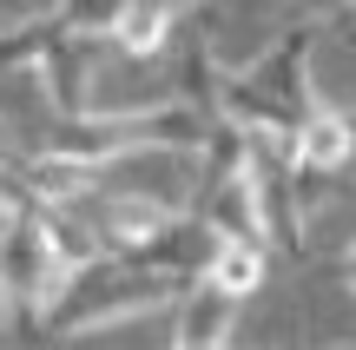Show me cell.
Masks as SVG:
<instances>
[{"label": "cell", "instance_id": "cell-1", "mask_svg": "<svg viewBox=\"0 0 356 350\" xmlns=\"http://www.w3.org/2000/svg\"><path fill=\"white\" fill-rule=\"evenodd\" d=\"M310 47H317V20H291L277 33V47H264L257 60L218 73L211 113L231 119V126H244V132H264V139H297L304 113L317 106V86H310Z\"/></svg>", "mask_w": 356, "mask_h": 350}, {"label": "cell", "instance_id": "cell-2", "mask_svg": "<svg viewBox=\"0 0 356 350\" xmlns=\"http://www.w3.org/2000/svg\"><path fill=\"white\" fill-rule=\"evenodd\" d=\"M198 278H178V271H159V264H139V258H92L79 264L73 278L60 285V298L40 311V331L33 337H92V331H113V324H132V317H152V311H172Z\"/></svg>", "mask_w": 356, "mask_h": 350}, {"label": "cell", "instance_id": "cell-3", "mask_svg": "<svg viewBox=\"0 0 356 350\" xmlns=\"http://www.w3.org/2000/svg\"><path fill=\"white\" fill-rule=\"evenodd\" d=\"M66 278H73V271H66L60 251H53L40 205H20L7 225H0V317H7L20 337H33L40 311L60 298Z\"/></svg>", "mask_w": 356, "mask_h": 350}, {"label": "cell", "instance_id": "cell-4", "mask_svg": "<svg viewBox=\"0 0 356 350\" xmlns=\"http://www.w3.org/2000/svg\"><path fill=\"white\" fill-rule=\"evenodd\" d=\"M99 53L106 40L86 33H60L40 53V86H47V113H92V86H99Z\"/></svg>", "mask_w": 356, "mask_h": 350}, {"label": "cell", "instance_id": "cell-5", "mask_svg": "<svg viewBox=\"0 0 356 350\" xmlns=\"http://www.w3.org/2000/svg\"><path fill=\"white\" fill-rule=\"evenodd\" d=\"M191 212H198L218 238H251V245H264V218H257V172H251V166L231 172V179H218V185H204ZM264 251H270V245H264Z\"/></svg>", "mask_w": 356, "mask_h": 350}, {"label": "cell", "instance_id": "cell-6", "mask_svg": "<svg viewBox=\"0 0 356 350\" xmlns=\"http://www.w3.org/2000/svg\"><path fill=\"white\" fill-rule=\"evenodd\" d=\"M356 159V113H343V106H310L304 126H297V166L304 172H323V179H337Z\"/></svg>", "mask_w": 356, "mask_h": 350}, {"label": "cell", "instance_id": "cell-7", "mask_svg": "<svg viewBox=\"0 0 356 350\" xmlns=\"http://www.w3.org/2000/svg\"><path fill=\"white\" fill-rule=\"evenodd\" d=\"M231 324H238V298H225L218 285H204V278H198V285L172 304V350L231 344Z\"/></svg>", "mask_w": 356, "mask_h": 350}, {"label": "cell", "instance_id": "cell-8", "mask_svg": "<svg viewBox=\"0 0 356 350\" xmlns=\"http://www.w3.org/2000/svg\"><path fill=\"white\" fill-rule=\"evenodd\" d=\"M172 33H178V13L152 7V0H126V13H119V26L106 33V47L126 66H152V60L172 53Z\"/></svg>", "mask_w": 356, "mask_h": 350}, {"label": "cell", "instance_id": "cell-9", "mask_svg": "<svg viewBox=\"0 0 356 350\" xmlns=\"http://www.w3.org/2000/svg\"><path fill=\"white\" fill-rule=\"evenodd\" d=\"M264 278H270V251L251 245V238H218L211 258H204V285H218L225 298H238V304L257 298Z\"/></svg>", "mask_w": 356, "mask_h": 350}, {"label": "cell", "instance_id": "cell-10", "mask_svg": "<svg viewBox=\"0 0 356 350\" xmlns=\"http://www.w3.org/2000/svg\"><path fill=\"white\" fill-rule=\"evenodd\" d=\"M60 26L66 33H86V40H106L119 26V13H126V0H60Z\"/></svg>", "mask_w": 356, "mask_h": 350}, {"label": "cell", "instance_id": "cell-11", "mask_svg": "<svg viewBox=\"0 0 356 350\" xmlns=\"http://www.w3.org/2000/svg\"><path fill=\"white\" fill-rule=\"evenodd\" d=\"M323 26H330L337 40H350V47H356V0H350L343 13H330V20H323Z\"/></svg>", "mask_w": 356, "mask_h": 350}, {"label": "cell", "instance_id": "cell-12", "mask_svg": "<svg viewBox=\"0 0 356 350\" xmlns=\"http://www.w3.org/2000/svg\"><path fill=\"white\" fill-rule=\"evenodd\" d=\"M337 278H343V291H350V298H356V238H350V245H343V258H337Z\"/></svg>", "mask_w": 356, "mask_h": 350}, {"label": "cell", "instance_id": "cell-13", "mask_svg": "<svg viewBox=\"0 0 356 350\" xmlns=\"http://www.w3.org/2000/svg\"><path fill=\"white\" fill-rule=\"evenodd\" d=\"M152 7H165V13H185V7H191V0H152Z\"/></svg>", "mask_w": 356, "mask_h": 350}, {"label": "cell", "instance_id": "cell-14", "mask_svg": "<svg viewBox=\"0 0 356 350\" xmlns=\"http://www.w3.org/2000/svg\"><path fill=\"white\" fill-rule=\"evenodd\" d=\"M204 350H231V344H204Z\"/></svg>", "mask_w": 356, "mask_h": 350}, {"label": "cell", "instance_id": "cell-15", "mask_svg": "<svg viewBox=\"0 0 356 350\" xmlns=\"http://www.w3.org/2000/svg\"><path fill=\"white\" fill-rule=\"evenodd\" d=\"M277 350H304V344H277Z\"/></svg>", "mask_w": 356, "mask_h": 350}, {"label": "cell", "instance_id": "cell-16", "mask_svg": "<svg viewBox=\"0 0 356 350\" xmlns=\"http://www.w3.org/2000/svg\"><path fill=\"white\" fill-rule=\"evenodd\" d=\"M330 350H356V344H330Z\"/></svg>", "mask_w": 356, "mask_h": 350}]
</instances>
